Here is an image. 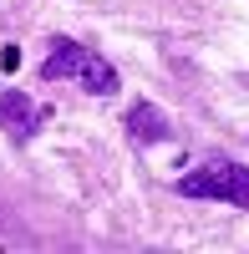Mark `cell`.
<instances>
[{"label": "cell", "instance_id": "8992f818", "mask_svg": "<svg viewBox=\"0 0 249 254\" xmlns=\"http://www.w3.org/2000/svg\"><path fill=\"white\" fill-rule=\"evenodd\" d=\"M20 66V46H0V71H15Z\"/></svg>", "mask_w": 249, "mask_h": 254}, {"label": "cell", "instance_id": "277c9868", "mask_svg": "<svg viewBox=\"0 0 249 254\" xmlns=\"http://www.w3.org/2000/svg\"><path fill=\"white\" fill-rule=\"evenodd\" d=\"M76 81H81V92H92V97H112L117 92V66H107L102 56H81V71H76Z\"/></svg>", "mask_w": 249, "mask_h": 254}, {"label": "cell", "instance_id": "6da1fadb", "mask_svg": "<svg viewBox=\"0 0 249 254\" xmlns=\"http://www.w3.org/2000/svg\"><path fill=\"white\" fill-rule=\"evenodd\" d=\"M183 198H219V203H234L249 208V168L244 163H214V168H198L178 183Z\"/></svg>", "mask_w": 249, "mask_h": 254}, {"label": "cell", "instance_id": "7a4b0ae2", "mask_svg": "<svg viewBox=\"0 0 249 254\" xmlns=\"http://www.w3.org/2000/svg\"><path fill=\"white\" fill-rule=\"evenodd\" d=\"M0 127H5L10 137H31L36 127V102L26 92H0Z\"/></svg>", "mask_w": 249, "mask_h": 254}, {"label": "cell", "instance_id": "5b68a950", "mask_svg": "<svg viewBox=\"0 0 249 254\" xmlns=\"http://www.w3.org/2000/svg\"><path fill=\"white\" fill-rule=\"evenodd\" d=\"M81 56H87V51H81L76 41H51V56L41 61V76H46V81L76 76V71H81Z\"/></svg>", "mask_w": 249, "mask_h": 254}, {"label": "cell", "instance_id": "3957f363", "mask_svg": "<svg viewBox=\"0 0 249 254\" xmlns=\"http://www.w3.org/2000/svg\"><path fill=\"white\" fill-rule=\"evenodd\" d=\"M127 132L137 142H163L168 137V117H163V107H153V102H137L127 112Z\"/></svg>", "mask_w": 249, "mask_h": 254}]
</instances>
